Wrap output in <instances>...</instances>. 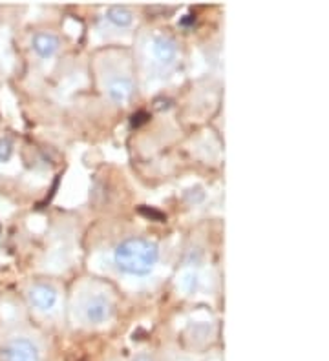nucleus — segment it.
<instances>
[{
	"label": "nucleus",
	"mask_w": 329,
	"mask_h": 361,
	"mask_svg": "<svg viewBox=\"0 0 329 361\" xmlns=\"http://www.w3.org/2000/svg\"><path fill=\"white\" fill-rule=\"evenodd\" d=\"M134 361H152V358L147 356V354H139L138 358H134Z\"/></svg>",
	"instance_id": "obj_10"
},
{
	"label": "nucleus",
	"mask_w": 329,
	"mask_h": 361,
	"mask_svg": "<svg viewBox=\"0 0 329 361\" xmlns=\"http://www.w3.org/2000/svg\"><path fill=\"white\" fill-rule=\"evenodd\" d=\"M152 53L161 64H172L178 57V44L169 35H158L152 41Z\"/></svg>",
	"instance_id": "obj_5"
},
{
	"label": "nucleus",
	"mask_w": 329,
	"mask_h": 361,
	"mask_svg": "<svg viewBox=\"0 0 329 361\" xmlns=\"http://www.w3.org/2000/svg\"><path fill=\"white\" fill-rule=\"evenodd\" d=\"M107 19L117 28H128L134 22V13L127 6H110L107 11Z\"/></svg>",
	"instance_id": "obj_8"
},
{
	"label": "nucleus",
	"mask_w": 329,
	"mask_h": 361,
	"mask_svg": "<svg viewBox=\"0 0 329 361\" xmlns=\"http://www.w3.org/2000/svg\"><path fill=\"white\" fill-rule=\"evenodd\" d=\"M134 94V83L128 77H116L108 84V95L116 102H127Z\"/></svg>",
	"instance_id": "obj_7"
},
{
	"label": "nucleus",
	"mask_w": 329,
	"mask_h": 361,
	"mask_svg": "<svg viewBox=\"0 0 329 361\" xmlns=\"http://www.w3.org/2000/svg\"><path fill=\"white\" fill-rule=\"evenodd\" d=\"M0 358L2 361H41V352L32 340L15 338L6 343Z\"/></svg>",
	"instance_id": "obj_2"
},
{
	"label": "nucleus",
	"mask_w": 329,
	"mask_h": 361,
	"mask_svg": "<svg viewBox=\"0 0 329 361\" xmlns=\"http://www.w3.org/2000/svg\"><path fill=\"white\" fill-rule=\"evenodd\" d=\"M32 47H33V52L37 53L39 57L50 58V57H54L55 53H57L59 39L55 37L54 33L39 32L33 35Z\"/></svg>",
	"instance_id": "obj_6"
},
{
	"label": "nucleus",
	"mask_w": 329,
	"mask_h": 361,
	"mask_svg": "<svg viewBox=\"0 0 329 361\" xmlns=\"http://www.w3.org/2000/svg\"><path fill=\"white\" fill-rule=\"evenodd\" d=\"M11 153H13V144L10 139H0V162L10 161Z\"/></svg>",
	"instance_id": "obj_9"
},
{
	"label": "nucleus",
	"mask_w": 329,
	"mask_h": 361,
	"mask_svg": "<svg viewBox=\"0 0 329 361\" xmlns=\"http://www.w3.org/2000/svg\"><path fill=\"white\" fill-rule=\"evenodd\" d=\"M114 316V305L103 296L92 298L85 307V318L94 325H101Z\"/></svg>",
	"instance_id": "obj_4"
},
{
	"label": "nucleus",
	"mask_w": 329,
	"mask_h": 361,
	"mask_svg": "<svg viewBox=\"0 0 329 361\" xmlns=\"http://www.w3.org/2000/svg\"><path fill=\"white\" fill-rule=\"evenodd\" d=\"M30 301L37 310L48 312L57 305V290L48 283H37L30 290Z\"/></svg>",
	"instance_id": "obj_3"
},
{
	"label": "nucleus",
	"mask_w": 329,
	"mask_h": 361,
	"mask_svg": "<svg viewBox=\"0 0 329 361\" xmlns=\"http://www.w3.org/2000/svg\"><path fill=\"white\" fill-rule=\"evenodd\" d=\"M160 259V248L154 241L143 237H130L119 243L114 252V261L119 270L132 276H145L156 267Z\"/></svg>",
	"instance_id": "obj_1"
}]
</instances>
